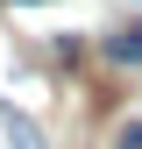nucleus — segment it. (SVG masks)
Here are the masks:
<instances>
[{"label":"nucleus","mask_w":142,"mask_h":149,"mask_svg":"<svg viewBox=\"0 0 142 149\" xmlns=\"http://www.w3.org/2000/svg\"><path fill=\"white\" fill-rule=\"evenodd\" d=\"M106 57H114V64H142V22H135V29H114V36H106Z\"/></svg>","instance_id":"1"},{"label":"nucleus","mask_w":142,"mask_h":149,"mask_svg":"<svg viewBox=\"0 0 142 149\" xmlns=\"http://www.w3.org/2000/svg\"><path fill=\"white\" fill-rule=\"evenodd\" d=\"M114 149H142V121H128V128H121V142Z\"/></svg>","instance_id":"2"}]
</instances>
